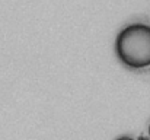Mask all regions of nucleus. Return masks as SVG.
<instances>
[{
    "instance_id": "7ed1b4c3",
    "label": "nucleus",
    "mask_w": 150,
    "mask_h": 140,
    "mask_svg": "<svg viewBox=\"0 0 150 140\" xmlns=\"http://www.w3.org/2000/svg\"><path fill=\"white\" fill-rule=\"evenodd\" d=\"M149 137H150V124H149Z\"/></svg>"
},
{
    "instance_id": "f257e3e1",
    "label": "nucleus",
    "mask_w": 150,
    "mask_h": 140,
    "mask_svg": "<svg viewBox=\"0 0 150 140\" xmlns=\"http://www.w3.org/2000/svg\"><path fill=\"white\" fill-rule=\"evenodd\" d=\"M117 58L131 70H143L150 66V25L130 23L120 31L115 40Z\"/></svg>"
},
{
    "instance_id": "f03ea898",
    "label": "nucleus",
    "mask_w": 150,
    "mask_h": 140,
    "mask_svg": "<svg viewBox=\"0 0 150 140\" xmlns=\"http://www.w3.org/2000/svg\"><path fill=\"white\" fill-rule=\"evenodd\" d=\"M115 140H134L133 137H130V136H121V137H118V139Z\"/></svg>"
}]
</instances>
